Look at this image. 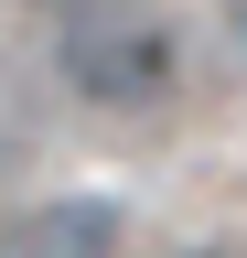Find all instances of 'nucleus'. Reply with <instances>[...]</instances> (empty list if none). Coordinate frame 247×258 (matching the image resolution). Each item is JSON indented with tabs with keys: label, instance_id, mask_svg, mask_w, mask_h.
<instances>
[{
	"label": "nucleus",
	"instance_id": "obj_2",
	"mask_svg": "<svg viewBox=\"0 0 247 258\" xmlns=\"http://www.w3.org/2000/svg\"><path fill=\"white\" fill-rule=\"evenodd\" d=\"M0 258H118V205L97 194H54V205L0 226Z\"/></svg>",
	"mask_w": 247,
	"mask_h": 258
},
{
	"label": "nucleus",
	"instance_id": "obj_4",
	"mask_svg": "<svg viewBox=\"0 0 247 258\" xmlns=\"http://www.w3.org/2000/svg\"><path fill=\"white\" fill-rule=\"evenodd\" d=\"M22 11H54V22H65V11H75V0H22Z\"/></svg>",
	"mask_w": 247,
	"mask_h": 258
},
{
	"label": "nucleus",
	"instance_id": "obj_1",
	"mask_svg": "<svg viewBox=\"0 0 247 258\" xmlns=\"http://www.w3.org/2000/svg\"><path fill=\"white\" fill-rule=\"evenodd\" d=\"M54 76L108 118H150L183 97V22L150 11V0H75L65 43H54Z\"/></svg>",
	"mask_w": 247,
	"mask_h": 258
},
{
	"label": "nucleus",
	"instance_id": "obj_3",
	"mask_svg": "<svg viewBox=\"0 0 247 258\" xmlns=\"http://www.w3.org/2000/svg\"><path fill=\"white\" fill-rule=\"evenodd\" d=\"M172 258H236V247H226V237H204V247H172Z\"/></svg>",
	"mask_w": 247,
	"mask_h": 258
}]
</instances>
